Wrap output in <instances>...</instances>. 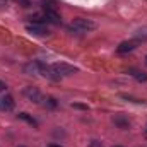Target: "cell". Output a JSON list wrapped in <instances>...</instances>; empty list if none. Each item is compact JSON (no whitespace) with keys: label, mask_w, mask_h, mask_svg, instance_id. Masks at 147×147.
Wrapping results in <instances>:
<instances>
[{"label":"cell","mask_w":147,"mask_h":147,"mask_svg":"<svg viewBox=\"0 0 147 147\" xmlns=\"http://www.w3.org/2000/svg\"><path fill=\"white\" fill-rule=\"evenodd\" d=\"M144 63H146V65H147V55H146V60H144Z\"/></svg>","instance_id":"21"},{"label":"cell","mask_w":147,"mask_h":147,"mask_svg":"<svg viewBox=\"0 0 147 147\" xmlns=\"http://www.w3.org/2000/svg\"><path fill=\"white\" fill-rule=\"evenodd\" d=\"M5 87H7V86H5V82H2V80H0V91H5Z\"/></svg>","instance_id":"19"},{"label":"cell","mask_w":147,"mask_h":147,"mask_svg":"<svg viewBox=\"0 0 147 147\" xmlns=\"http://www.w3.org/2000/svg\"><path fill=\"white\" fill-rule=\"evenodd\" d=\"M128 74H130L135 80H139V82H146L147 80V74L140 72V70H137V69H128Z\"/></svg>","instance_id":"12"},{"label":"cell","mask_w":147,"mask_h":147,"mask_svg":"<svg viewBox=\"0 0 147 147\" xmlns=\"http://www.w3.org/2000/svg\"><path fill=\"white\" fill-rule=\"evenodd\" d=\"M87 147H105V146H103V144H101L99 140H91V142H89V146H87Z\"/></svg>","instance_id":"17"},{"label":"cell","mask_w":147,"mask_h":147,"mask_svg":"<svg viewBox=\"0 0 147 147\" xmlns=\"http://www.w3.org/2000/svg\"><path fill=\"white\" fill-rule=\"evenodd\" d=\"M134 39L140 45V43H146L147 41V26H144V28H139L135 33H134Z\"/></svg>","instance_id":"9"},{"label":"cell","mask_w":147,"mask_h":147,"mask_svg":"<svg viewBox=\"0 0 147 147\" xmlns=\"http://www.w3.org/2000/svg\"><path fill=\"white\" fill-rule=\"evenodd\" d=\"M115 147H120V146H115Z\"/></svg>","instance_id":"25"},{"label":"cell","mask_w":147,"mask_h":147,"mask_svg":"<svg viewBox=\"0 0 147 147\" xmlns=\"http://www.w3.org/2000/svg\"><path fill=\"white\" fill-rule=\"evenodd\" d=\"M137 41L135 39H130V41H121L118 46H116V51L118 53H128V51H134L137 48Z\"/></svg>","instance_id":"7"},{"label":"cell","mask_w":147,"mask_h":147,"mask_svg":"<svg viewBox=\"0 0 147 147\" xmlns=\"http://www.w3.org/2000/svg\"><path fill=\"white\" fill-rule=\"evenodd\" d=\"M14 106H16V101H14V98L10 94H7L5 98H2V110L10 111V110H14Z\"/></svg>","instance_id":"10"},{"label":"cell","mask_w":147,"mask_h":147,"mask_svg":"<svg viewBox=\"0 0 147 147\" xmlns=\"http://www.w3.org/2000/svg\"><path fill=\"white\" fill-rule=\"evenodd\" d=\"M146 134H147V127H146Z\"/></svg>","instance_id":"24"},{"label":"cell","mask_w":147,"mask_h":147,"mask_svg":"<svg viewBox=\"0 0 147 147\" xmlns=\"http://www.w3.org/2000/svg\"><path fill=\"white\" fill-rule=\"evenodd\" d=\"M72 108H75V110H84V111L89 110V106H87V105H80V103H74Z\"/></svg>","instance_id":"16"},{"label":"cell","mask_w":147,"mask_h":147,"mask_svg":"<svg viewBox=\"0 0 147 147\" xmlns=\"http://www.w3.org/2000/svg\"><path fill=\"white\" fill-rule=\"evenodd\" d=\"M120 98H121V99H127V101H132V103H137V105L144 103L142 99H137V98H134V96H128V94H120Z\"/></svg>","instance_id":"15"},{"label":"cell","mask_w":147,"mask_h":147,"mask_svg":"<svg viewBox=\"0 0 147 147\" xmlns=\"http://www.w3.org/2000/svg\"><path fill=\"white\" fill-rule=\"evenodd\" d=\"M51 69H53L55 72L58 74L60 77L74 75V74L79 72V69H77V67H74V65H69V63H65V62H58V63H53V65H51Z\"/></svg>","instance_id":"2"},{"label":"cell","mask_w":147,"mask_h":147,"mask_svg":"<svg viewBox=\"0 0 147 147\" xmlns=\"http://www.w3.org/2000/svg\"><path fill=\"white\" fill-rule=\"evenodd\" d=\"M0 110H2V99H0Z\"/></svg>","instance_id":"22"},{"label":"cell","mask_w":147,"mask_h":147,"mask_svg":"<svg viewBox=\"0 0 147 147\" xmlns=\"http://www.w3.org/2000/svg\"><path fill=\"white\" fill-rule=\"evenodd\" d=\"M43 14H45V19L46 22H51L55 26H60L62 24V17L57 10H48V9H43Z\"/></svg>","instance_id":"6"},{"label":"cell","mask_w":147,"mask_h":147,"mask_svg":"<svg viewBox=\"0 0 147 147\" xmlns=\"http://www.w3.org/2000/svg\"><path fill=\"white\" fill-rule=\"evenodd\" d=\"M113 123H115L118 128H121V130H128V128H130V120H128L125 115H115V116H113Z\"/></svg>","instance_id":"8"},{"label":"cell","mask_w":147,"mask_h":147,"mask_svg":"<svg viewBox=\"0 0 147 147\" xmlns=\"http://www.w3.org/2000/svg\"><path fill=\"white\" fill-rule=\"evenodd\" d=\"M22 94L29 99V101H33V103H36V105H39L45 98H43V94L38 91L36 87H26L24 91H22Z\"/></svg>","instance_id":"3"},{"label":"cell","mask_w":147,"mask_h":147,"mask_svg":"<svg viewBox=\"0 0 147 147\" xmlns=\"http://www.w3.org/2000/svg\"><path fill=\"white\" fill-rule=\"evenodd\" d=\"M48 147H63V146H58V144H50Z\"/></svg>","instance_id":"20"},{"label":"cell","mask_w":147,"mask_h":147,"mask_svg":"<svg viewBox=\"0 0 147 147\" xmlns=\"http://www.w3.org/2000/svg\"><path fill=\"white\" fill-rule=\"evenodd\" d=\"M7 0H0V9H7Z\"/></svg>","instance_id":"18"},{"label":"cell","mask_w":147,"mask_h":147,"mask_svg":"<svg viewBox=\"0 0 147 147\" xmlns=\"http://www.w3.org/2000/svg\"><path fill=\"white\" fill-rule=\"evenodd\" d=\"M43 101H45V103H43V106H45V108L53 110V108H57V106H58V101H57L53 96H48V98H45Z\"/></svg>","instance_id":"14"},{"label":"cell","mask_w":147,"mask_h":147,"mask_svg":"<svg viewBox=\"0 0 147 147\" xmlns=\"http://www.w3.org/2000/svg\"><path fill=\"white\" fill-rule=\"evenodd\" d=\"M26 31L33 36H48L50 31L43 26V24H28L26 26Z\"/></svg>","instance_id":"4"},{"label":"cell","mask_w":147,"mask_h":147,"mask_svg":"<svg viewBox=\"0 0 147 147\" xmlns=\"http://www.w3.org/2000/svg\"><path fill=\"white\" fill-rule=\"evenodd\" d=\"M17 118H19V120H24V121H28V123H29L31 127H34V128L38 127V121L33 118V116H31V115H29V113H19V115H17Z\"/></svg>","instance_id":"13"},{"label":"cell","mask_w":147,"mask_h":147,"mask_svg":"<svg viewBox=\"0 0 147 147\" xmlns=\"http://www.w3.org/2000/svg\"><path fill=\"white\" fill-rule=\"evenodd\" d=\"M39 63H41V62H31V63L24 65V72L29 74V75H36V74H39Z\"/></svg>","instance_id":"11"},{"label":"cell","mask_w":147,"mask_h":147,"mask_svg":"<svg viewBox=\"0 0 147 147\" xmlns=\"http://www.w3.org/2000/svg\"><path fill=\"white\" fill-rule=\"evenodd\" d=\"M17 147H26V146H17Z\"/></svg>","instance_id":"23"},{"label":"cell","mask_w":147,"mask_h":147,"mask_svg":"<svg viewBox=\"0 0 147 147\" xmlns=\"http://www.w3.org/2000/svg\"><path fill=\"white\" fill-rule=\"evenodd\" d=\"M72 28L77 31H94L98 28V24L91 19H86V17H75L72 21Z\"/></svg>","instance_id":"1"},{"label":"cell","mask_w":147,"mask_h":147,"mask_svg":"<svg viewBox=\"0 0 147 147\" xmlns=\"http://www.w3.org/2000/svg\"><path fill=\"white\" fill-rule=\"evenodd\" d=\"M39 74H41L45 79H50V80H60V75L51 69V65L39 63Z\"/></svg>","instance_id":"5"}]
</instances>
